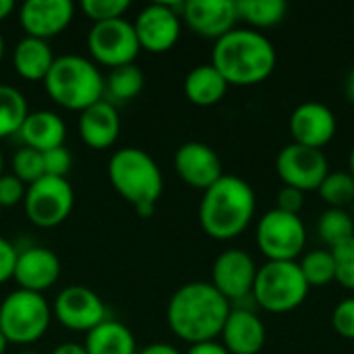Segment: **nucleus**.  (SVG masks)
Segmentation results:
<instances>
[{"instance_id":"f257e3e1","label":"nucleus","mask_w":354,"mask_h":354,"mask_svg":"<svg viewBox=\"0 0 354 354\" xmlns=\"http://www.w3.org/2000/svg\"><path fill=\"white\" fill-rule=\"evenodd\" d=\"M232 305L212 286V282H189L168 301L166 322L176 338L199 344L216 340L230 315Z\"/></svg>"},{"instance_id":"f03ea898","label":"nucleus","mask_w":354,"mask_h":354,"mask_svg":"<svg viewBox=\"0 0 354 354\" xmlns=\"http://www.w3.org/2000/svg\"><path fill=\"white\" fill-rule=\"evenodd\" d=\"M278 54L274 44L255 29H232L214 41L212 64L234 87L259 85L274 73Z\"/></svg>"},{"instance_id":"7ed1b4c3","label":"nucleus","mask_w":354,"mask_h":354,"mask_svg":"<svg viewBox=\"0 0 354 354\" xmlns=\"http://www.w3.org/2000/svg\"><path fill=\"white\" fill-rule=\"evenodd\" d=\"M257 207L253 187L241 176L224 174L216 185L203 191L199 203V224L216 241L241 236L253 222Z\"/></svg>"},{"instance_id":"20e7f679","label":"nucleus","mask_w":354,"mask_h":354,"mask_svg":"<svg viewBox=\"0 0 354 354\" xmlns=\"http://www.w3.org/2000/svg\"><path fill=\"white\" fill-rule=\"evenodd\" d=\"M108 180L133 209L156 207L164 193V176L158 162L139 147H122L110 156Z\"/></svg>"},{"instance_id":"39448f33","label":"nucleus","mask_w":354,"mask_h":354,"mask_svg":"<svg viewBox=\"0 0 354 354\" xmlns=\"http://www.w3.org/2000/svg\"><path fill=\"white\" fill-rule=\"evenodd\" d=\"M44 87L54 104L75 112L104 100V77L97 64L79 54L58 56L44 79Z\"/></svg>"},{"instance_id":"423d86ee","label":"nucleus","mask_w":354,"mask_h":354,"mask_svg":"<svg viewBox=\"0 0 354 354\" xmlns=\"http://www.w3.org/2000/svg\"><path fill=\"white\" fill-rule=\"evenodd\" d=\"M309 290L297 261H266L257 270L253 303L268 313H290L307 301Z\"/></svg>"},{"instance_id":"0eeeda50","label":"nucleus","mask_w":354,"mask_h":354,"mask_svg":"<svg viewBox=\"0 0 354 354\" xmlns=\"http://www.w3.org/2000/svg\"><path fill=\"white\" fill-rule=\"evenodd\" d=\"M52 307L44 295L29 290H12L0 303V332L8 344L29 346L44 338L50 328Z\"/></svg>"},{"instance_id":"6e6552de","label":"nucleus","mask_w":354,"mask_h":354,"mask_svg":"<svg viewBox=\"0 0 354 354\" xmlns=\"http://www.w3.org/2000/svg\"><path fill=\"white\" fill-rule=\"evenodd\" d=\"M255 241L268 261H295L307 245V230L301 216L274 207L259 218Z\"/></svg>"},{"instance_id":"1a4fd4ad","label":"nucleus","mask_w":354,"mask_h":354,"mask_svg":"<svg viewBox=\"0 0 354 354\" xmlns=\"http://www.w3.org/2000/svg\"><path fill=\"white\" fill-rule=\"evenodd\" d=\"M75 191L66 178L41 176L27 187L23 199V212L27 220L37 228H56L73 212Z\"/></svg>"},{"instance_id":"9d476101","label":"nucleus","mask_w":354,"mask_h":354,"mask_svg":"<svg viewBox=\"0 0 354 354\" xmlns=\"http://www.w3.org/2000/svg\"><path fill=\"white\" fill-rule=\"evenodd\" d=\"M87 48L95 64L118 68L127 64H135L141 46L131 21L114 19L104 23H93L87 33Z\"/></svg>"},{"instance_id":"9b49d317","label":"nucleus","mask_w":354,"mask_h":354,"mask_svg":"<svg viewBox=\"0 0 354 354\" xmlns=\"http://www.w3.org/2000/svg\"><path fill=\"white\" fill-rule=\"evenodd\" d=\"M183 2H153L139 10L133 21L141 50L164 54L172 50L183 29Z\"/></svg>"},{"instance_id":"f8f14e48","label":"nucleus","mask_w":354,"mask_h":354,"mask_svg":"<svg viewBox=\"0 0 354 354\" xmlns=\"http://www.w3.org/2000/svg\"><path fill=\"white\" fill-rule=\"evenodd\" d=\"M276 170L284 187H292L307 193L317 191L322 187L324 178L330 174V164L322 149L288 143L278 153Z\"/></svg>"},{"instance_id":"ddd939ff","label":"nucleus","mask_w":354,"mask_h":354,"mask_svg":"<svg viewBox=\"0 0 354 354\" xmlns=\"http://www.w3.org/2000/svg\"><path fill=\"white\" fill-rule=\"evenodd\" d=\"M257 266L247 251L228 249L220 253L212 268V286L230 303L253 299V284L257 278Z\"/></svg>"},{"instance_id":"4468645a","label":"nucleus","mask_w":354,"mask_h":354,"mask_svg":"<svg viewBox=\"0 0 354 354\" xmlns=\"http://www.w3.org/2000/svg\"><path fill=\"white\" fill-rule=\"evenodd\" d=\"M52 315L60 326L73 332H91L106 322V305L91 288L73 284L62 288L52 305Z\"/></svg>"},{"instance_id":"2eb2a0df","label":"nucleus","mask_w":354,"mask_h":354,"mask_svg":"<svg viewBox=\"0 0 354 354\" xmlns=\"http://www.w3.org/2000/svg\"><path fill=\"white\" fill-rule=\"evenodd\" d=\"M180 19L199 37L218 41L236 29V0H187L183 2Z\"/></svg>"},{"instance_id":"dca6fc26","label":"nucleus","mask_w":354,"mask_h":354,"mask_svg":"<svg viewBox=\"0 0 354 354\" xmlns=\"http://www.w3.org/2000/svg\"><path fill=\"white\" fill-rule=\"evenodd\" d=\"M75 19L71 0H27L19 8V23L27 37L52 39L60 35Z\"/></svg>"},{"instance_id":"f3484780","label":"nucleus","mask_w":354,"mask_h":354,"mask_svg":"<svg viewBox=\"0 0 354 354\" xmlns=\"http://www.w3.org/2000/svg\"><path fill=\"white\" fill-rule=\"evenodd\" d=\"M174 170L185 185L197 191H207L224 176L220 156L201 141H187L176 149Z\"/></svg>"},{"instance_id":"a211bd4d","label":"nucleus","mask_w":354,"mask_h":354,"mask_svg":"<svg viewBox=\"0 0 354 354\" xmlns=\"http://www.w3.org/2000/svg\"><path fill=\"white\" fill-rule=\"evenodd\" d=\"M292 143L322 149L336 137L338 120L336 114L322 102H305L295 108L288 120Z\"/></svg>"},{"instance_id":"6ab92c4d","label":"nucleus","mask_w":354,"mask_h":354,"mask_svg":"<svg viewBox=\"0 0 354 354\" xmlns=\"http://www.w3.org/2000/svg\"><path fill=\"white\" fill-rule=\"evenodd\" d=\"M60 278V259L46 247H27L19 251L12 280L21 290L37 292L52 288Z\"/></svg>"},{"instance_id":"aec40b11","label":"nucleus","mask_w":354,"mask_h":354,"mask_svg":"<svg viewBox=\"0 0 354 354\" xmlns=\"http://www.w3.org/2000/svg\"><path fill=\"white\" fill-rule=\"evenodd\" d=\"M222 344L230 354H259L266 346V326L245 307H232L222 330Z\"/></svg>"},{"instance_id":"412c9836","label":"nucleus","mask_w":354,"mask_h":354,"mask_svg":"<svg viewBox=\"0 0 354 354\" xmlns=\"http://www.w3.org/2000/svg\"><path fill=\"white\" fill-rule=\"evenodd\" d=\"M79 137L91 149H108L120 135V116L114 104L100 100L79 112Z\"/></svg>"},{"instance_id":"4be33fe9","label":"nucleus","mask_w":354,"mask_h":354,"mask_svg":"<svg viewBox=\"0 0 354 354\" xmlns=\"http://www.w3.org/2000/svg\"><path fill=\"white\" fill-rule=\"evenodd\" d=\"M19 137L25 147L35 151H50L54 147L64 145L66 139V124L64 120L50 110H35L29 112L19 129Z\"/></svg>"},{"instance_id":"5701e85b","label":"nucleus","mask_w":354,"mask_h":354,"mask_svg":"<svg viewBox=\"0 0 354 354\" xmlns=\"http://www.w3.org/2000/svg\"><path fill=\"white\" fill-rule=\"evenodd\" d=\"M56 56L52 52V46L44 39L35 37H23L17 41L12 50V68L15 73L25 81H41L50 73Z\"/></svg>"},{"instance_id":"b1692460","label":"nucleus","mask_w":354,"mask_h":354,"mask_svg":"<svg viewBox=\"0 0 354 354\" xmlns=\"http://www.w3.org/2000/svg\"><path fill=\"white\" fill-rule=\"evenodd\" d=\"M228 87L230 85L212 62L191 68L185 79V95L193 106H199V108H209V106L220 104Z\"/></svg>"},{"instance_id":"393cba45","label":"nucleus","mask_w":354,"mask_h":354,"mask_svg":"<svg viewBox=\"0 0 354 354\" xmlns=\"http://www.w3.org/2000/svg\"><path fill=\"white\" fill-rule=\"evenodd\" d=\"M87 354H137V340L133 332L120 324L106 319L85 334L83 342Z\"/></svg>"},{"instance_id":"a878e982","label":"nucleus","mask_w":354,"mask_h":354,"mask_svg":"<svg viewBox=\"0 0 354 354\" xmlns=\"http://www.w3.org/2000/svg\"><path fill=\"white\" fill-rule=\"evenodd\" d=\"M143 85H145V77L139 66L127 64V66L112 68L104 79V100L108 97L110 104L129 102L141 93Z\"/></svg>"},{"instance_id":"bb28decb","label":"nucleus","mask_w":354,"mask_h":354,"mask_svg":"<svg viewBox=\"0 0 354 354\" xmlns=\"http://www.w3.org/2000/svg\"><path fill=\"white\" fill-rule=\"evenodd\" d=\"M236 8L239 21L243 19L257 31L276 27L286 17L288 4L284 0H239Z\"/></svg>"},{"instance_id":"cd10ccee","label":"nucleus","mask_w":354,"mask_h":354,"mask_svg":"<svg viewBox=\"0 0 354 354\" xmlns=\"http://www.w3.org/2000/svg\"><path fill=\"white\" fill-rule=\"evenodd\" d=\"M27 114L29 108L25 95L17 87L0 83V139L17 135Z\"/></svg>"},{"instance_id":"c85d7f7f","label":"nucleus","mask_w":354,"mask_h":354,"mask_svg":"<svg viewBox=\"0 0 354 354\" xmlns=\"http://www.w3.org/2000/svg\"><path fill=\"white\" fill-rule=\"evenodd\" d=\"M317 234L330 247H338L354 236V220L346 209L328 207L317 220Z\"/></svg>"},{"instance_id":"c756f323","label":"nucleus","mask_w":354,"mask_h":354,"mask_svg":"<svg viewBox=\"0 0 354 354\" xmlns=\"http://www.w3.org/2000/svg\"><path fill=\"white\" fill-rule=\"evenodd\" d=\"M299 268L309 288H322L336 282V263L332 251H324V249L311 251L299 261Z\"/></svg>"},{"instance_id":"7c9ffc66","label":"nucleus","mask_w":354,"mask_h":354,"mask_svg":"<svg viewBox=\"0 0 354 354\" xmlns=\"http://www.w3.org/2000/svg\"><path fill=\"white\" fill-rule=\"evenodd\" d=\"M319 197L330 205L344 209L346 205H353L354 201V178L351 172H330L322 187L317 189Z\"/></svg>"},{"instance_id":"2f4dec72","label":"nucleus","mask_w":354,"mask_h":354,"mask_svg":"<svg viewBox=\"0 0 354 354\" xmlns=\"http://www.w3.org/2000/svg\"><path fill=\"white\" fill-rule=\"evenodd\" d=\"M10 168H12V176H17L23 185H33L35 180H39L41 176H46L44 170V153L35 151L31 147H21L12 153L10 160Z\"/></svg>"},{"instance_id":"473e14b6","label":"nucleus","mask_w":354,"mask_h":354,"mask_svg":"<svg viewBox=\"0 0 354 354\" xmlns=\"http://www.w3.org/2000/svg\"><path fill=\"white\" fill-rule=\"evenodd\" d=\"M129 8H131L129 0H83L81 2V10L93 23L122 19Z\"/></svg>"},{"instance_id":"72a5a7b5","label":"nucleus","mask_w":354,"mask_h":354,"mask_svg":"<svg viewBox=\"0 0 354 354\" xmlns=\"http://www.w3.org/2000/svg\"><path fill=\"white\" fill-rule=\"evenodd\" d=\"M330 251L336 263V282H340L348 290H354V236Z\"/></svg>"},{"instance_id":"f704fd0d","label":"nucleus","mask_w":354,"mask_h":354,"mask_svg":"<svg viewBox=\"0 0 354 354\" xmlns=\"http://www.w3.org/2000/svg\"><path fill=\"white\" fill-rule=\"evenodd\" d=\"M332 328L340 338L354 342V299H344L334 307Z\"/></svg>"},{"instance_id":"c9c22d12","label":"nucleus","mask_w":354,"mask_h":354,"mask_svg":"<svg viewBox=\"0 0 354 354\" xmlns=\"http://www.w3.org/2000/svg\"><path fill=\"white\" fill-rule=\"evenodd\" d=\"M71 166H73V156H71V151L64 145L54 147L50 151H44V170H46V176L66 178Z\"/></svg>"},{"instance_id":"e433bc0d","label":"nucleus","mask_w":354,"mask_h":354,"mask_svg":"<svg viewBox=\"0 0 354 354\" xmlns=\"http://www.w3.org/2000/svg\"><path fill=\"white\" fill-rule=\"evenodd\" d=\"M27 193V185H23L17 176L12 174H2L0 176V207H15L23 203Z\"/></svg>"},{"instance_id":"4c0bfd02","label":"nucleus","mask_w":354,"mask_h":354,"mask_svg":"<svg viewBox=\"0 0 354 354\" xmlns=\"http://www.w3.org/2000/svg\"><path fill=\"white\" fill-rule=\"evenodd\" d=\"M303 207H305V193L303 191L292 189V187H282L280 189L276 209L292 214V216H299L303 212Z\"/></svg>"},{"instance_id":"58836bf2","label":"nucleus","mask_w":354,"mask_h":354,"mask_svg":"<svg viewBox=\"0 0 354 354\" xmlns=\"http://www.w3.org/2000/svg\"><path fill=\"white\" fill-rule=\"evenodd\" d=\"M17 255H19L17 247L10 241H6L4 236H0V284L12 280Z\"/></svg>"},{"instance_id":"ea45409f","label":"nucleus","mask_w":354,"mask_h":354,"mask_svg":"<svg viewBox=\"0 0 354 354\" xmlns=\"http://www.w3.org/2000/svg\"><path fill=\"white\" fill-rule=\"evenodd\" d=\"M185 354H230L222 342L218 340H209V342H199V344H191L189 351Z\"/></svg>"},{"instance_id":"a19ab883","label":"nucleus","mask_w":354,"mask_h":354,"mask_svg":"<svg viewBox=\"0 0 354 354\" xmlns=\"http://www.w3.org/2000/svg\"><path fill=\"white\" fill-rule=\"evenodd\" d=\"M137 354H183L178 348H174L172 344H166V342H153V344H147L145 348H141Z\"/></svg>"},{"instance_id":"79ce46f5","label":"nucleus","mask_w":354,"mask_h":354,"mask_svg":"<svg viewBox=\"0 0 354 354\" xmlns=\"http://www.w3.org/2000/svg\"><path fill=\"white\" fill-rule=\"evenodd\" d=\"M52 354H87V351L79 342H62L52 351Z\"/></svg>"},{"instance_id":"37998d69","label":"nucleus","mask_w":354,"mask_h":354,"mask_svg":"<svg viewBox=\"0 0 354 354\" xmlns=\"http://www.w3.org/2000/svg\"><path fill=\"white\" fill-rule=\"evenodd\" d=\"M15 10V2L12 0H0V23L6 21Z\"/></svg>"},{"instance_id":"c03bdc74","label":"nucleus","mask_w":354,"mask_h":354,"mask_svg":"<svg viewBox=\"0 0 354 354\" xmlns=\"http://www.w3.org/2000/svg\"><path fill=\"white\" fill-rule=\"evenodd\" d=\"M346 97H348L351 104H354V68L346 77Z\"/></svg>"},{"instance_id":"a18cd8bd","label":"nucleus","mask_w":354,"mask_h":354,"mask_svg":"<svg viewBox=\"0 0 354 354\" xmlns=\"http://www.w3.org/2000/svg\"><path fill=\"white\" fill-rule=\"evenodd\" d=\"M6 348H8V340H6L4 334L0 332V354H6Z\"/></svg>"},{"instance_id":"49530a36","label":"nucleus","mask_w":354,"mask_h":354,"mask_svg":"<svg viewBox=\"0 0 354 354\" xmlns=\"http://www.w3.org/2000/svg\"><path fill=\"white\" fill-rule=\"evenodd\" d=\"M348 172L353 174V178H354V145H353V149H351V156H348Z\"/></svg>"},{"instance_id":"de8ad7c7","label":"nucleus","mask_w":354,"mask_h":354,"mask_svg":"<svg viewBox=\"0 0 354 354\" xmlns=\"http://www.w3.org/2000/svg\"><path fill=\"white\" fill-rule=\"evenodd\" d=\"M4 50H6V46H4V37H2V33H0V62H2V58H4Z\"/></svg>"},{"instance_id":"09e8293b","label":"nucleus","mask_w":354,"mask_h":354,"mask_svg":"<svg viewBox=\"0 0 354 354\" xmlns=\"http://www.w3.org/2000/svg\"><path fill=\"white\" fill-rule=\"evenodd\" d=\"M4 174V156H2V149H0V176Z\"/></svg>"},{"instance_id":"8fccbe9b","label":"nucleus","mask_w":354,"mask_h":354,"mask_svg":"<svg viewBox=\"0 0 354 354\" xmlns=\"http://www.w3.org/2000/svg\"><path fill=\"white\" fill-rule=\"evenodd\" d=\"M19 354H39V353H35V351H23V353H19Z\"/></svg>"},{"instance_id":"3c124183","label":"nucleus","mask_w":354,"mask_h":354,"mask_svg":"<svg viewBox=\"0 0 354 354\" xmlns=\"http://www.w3.org/2000/svg\"><path fill=\"white\" fill-rule=\"evenodd\" d=\"M351 216H353V220H354V201H353V212H351Z\"/></svg>"},{"instance_id":"603ef678","label":"nucleus","mask_w":354,"mask_h":354,"mask_svg":"<svg viewBox=\"0 0 354 354\" xmlns=\"http://www.w3.org/2000/svg\"><path fill=\"white\" fill-rule=\"evenodd\" d=\"M353 21H354V8H353Z\"/></svg>"},{"instance_id":"864d4df0","label":"nucleus","mask_w":354,"mask_h":354,"mask_svg":"<svg viewBox=\"0 0 354 354\" xmlns=\"http://www.w3.org/2000/svg\"><path fill=\"white\" fill-rule=\"evenodd\" d=\"M0 214H2V207H0Z\"/></svg>"}]
</instances>
